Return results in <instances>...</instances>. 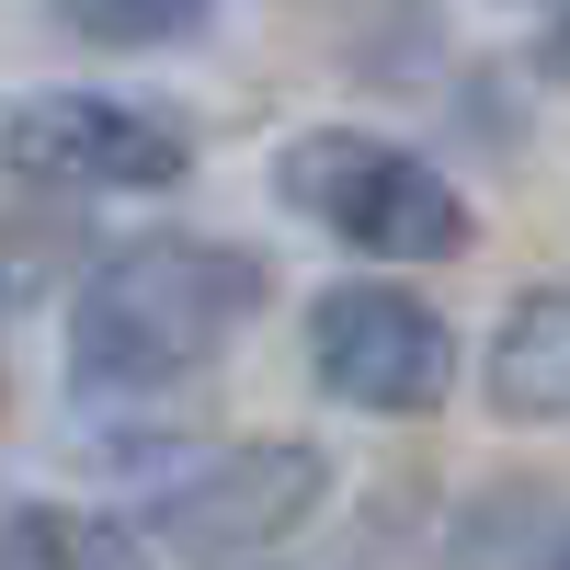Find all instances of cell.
Instances as JSON below:
<instances>
[{
    "label": "cell",
    "mask_w": 570,
    "mask_h": 570,
    "mask_svg": "<svg viewBox=\"0 0 570 570\" xmlns=\"http://www.w3.org/2000/svg\"><path fill=\"white\" fill-rule=\"evenodd\" d=\"M274 297V263L240 240H126L69 308V389H171L206 376Z\"/></svg>",
    "instance_id": "obj_1"
},
{
    "label": "cell",
    "mask_w": 570,
    "mask_h": 570,
    "mask_svg": "<svg viewBox=\"0 0 570 570\" xmlns=\"http://www.w3.org/2000/svg\"><path fill=\"white\" fill-rule=\"evenodd\" d=\"M285 206L320 217L331 240L376 252V263H456L480 240L468 195L434 160H411L400 137H354V126H308L297 149H285Z\"/></svg>",
    "instance_id": "obj_2"
},
{
    "label": "cell",
    "mask_w": 570,
    "mask_h": 570,
    "mask_svg": "<svg viewBox=\"0 0 570 570\" xmlns=\"http://www.w3.org/2000/svg\"><path fill=\"white\" fill-rule=\"evenodd\" d=\"M0 160L58 195H171L195 171V137L149 104H115V91H23L0 115Z\"/></svg>",
    "instance_id": "obj_3"
},
{
    "label": "cell",
    "mask_w": 570,
    "mask_h": 570,
    "mask_svg": "<svg viewBox=\"0 0 570 570\" xmlns=\"http://www.w3.org/2000/svg\"><path fill=\"white\" fill-rule=\"evenodd\" d=\"M331 491L320 445H228V456H195L149 491V537L171 559H240V548H274L297 537Z\"/></svg>",
    "instance_id": "obj_4"
},
{
    "label": "cell",
    "mask_w": 570,
    "mask_h": 570,
    "mask_svg": "<svg viewBox=\"0 0 570 570\" xmlns=\"http://www.w3.org/2000/svg\"><path fill=\"white\" fill-rule=\"evenodd\" d=\"M308 376L331 400H354V411H434L445 376H456V343L411 285L354 274V285H331L308 308Z\"/></svg>",
    "instance_id": "obj_5"
},
{
    "label": "cell",
    "mask_w": 570,
    "mask_h": 570,
    "mask_svg": "<svg viewBox=\"0 0 570 570\" xmlns=\"http://www.w3.org/2000/svg\"><path fill=\"white\" fill-rule=\"evenodd\" d=\"M491 411L502 422H570V285H525L491 331Z\"/></svg>",
    "instance_id": "obj_6"
},
{
    "label": "cell",
    "mask_w": 570,
    "mask_h": 570,
    "mask_svg": "<svg viewBox=\"0 0 570 570\" xmlns=\"http://www.w3.org/2000/svg\"><path fill=\"white\" fill-rule=\"evenodd\" d=\"M0 570H137V537H115L104 513H69V502H23L0 525Z\"/></svg>",
    "instance_id": "obj_7"
},
{
    "label": "cell",
    "mask_w": 570,
    "mask_h": 570,
    "mask_svg": "<svg viewBox=\"0 0 570 570\" xmlns=\"http://www.w3.org/2000/svg\"><path fill=\"white\" fill-rule=\"evenodd\" d=\"M46 12L91 46H183V35H206L217 0H46Z\"/></svg>",
    "instance_id": "obj_8"
},
{
    "label": "cell",
    "mask_w": 570,
    "mask_h": 570,
    "mask_svg": "<svg viewBox=\"0 0 570 570\" xmlns=\"http://www.w3.org/2000/svg\"><path fill=\"white\" fill-rule=\"evenodd\" d=\"M537 58H548V80H570V12L548 23V46H537Z\"/></svg>",
    "instance_id": "obj_9"
},
{
    "label": "cell",
    "mask_w": 570,
    "mask_h": 570,
    "mask_svg": "<svg viewBox=\"0 0 570 570\" xmlns=\"http://www.w3.org/2000/svg\"><path fill=\"white\" fill-rule=\"evenodd\" d=\"M548 570H570V548H559V559H548Z\"/></svg>",
    "instance_id": "obj_10"
}]
</instances>
